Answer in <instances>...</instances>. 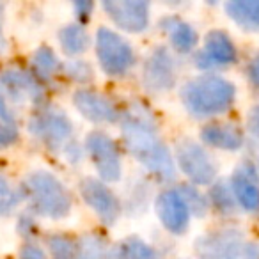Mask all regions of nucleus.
I'll list each match as a JSON object with an SVG mask.
<instances>
[{
    "mask_svg": "<svg viewBox=\"0 0 259 259\" xmlns=\"http://www.w3.org/2000/svg\"><path fill=\"white\" fill-rule=\"evenodd\" d=\"M122 142L128 149L156 180L172 181L176 176V163L169 148L158 137L155 117L141 103L130 105L121 114Z\"/></svg>",
    "mask_w": 259,
    "mask_h": 259,
    "instance_id": "obj_1",
    "label": "nucleus"
},
{
    "mask_svg": "<svg viewBox=\"0 0 259 259\" xmlns=\"http://www.w3.org/2000/svg\"><path fill=\"white\" fill-rule=\"evenodd\" d=\"M234 96V85L219 75L197 76L181 89V101L194 117H213L224 114L233 107Z\"/></svg>",
    "mask_w": 259,
    "mask_h": 259,
    "instance_id": "obj_2",
    "label": "nucleus"
},
{
    "mask_svg": "<svg viewBox=\"0 0 259 259\" xmlns=\"http://www.w3.org/2000/svg\"><path fill=\"white\" fill-rule=\"evenodd\" d=\"M27 192L37 213L50 219H62L71 209V197L64 185L50 172L37 170L27 180Z\"/></svg>",
    "mask_w": 259,
    "mask_h": 259,
    "instance_id": "obj_3",
    "label": "nucleus"
},
{
    "mask_svg": "<svg viewBox=\"0 0 259 259\" xmlns=\"http://www.w3.org/2000/svg\"><path fill=\"white\" fill-rule=\"evenodd\" d=\"M96 57L101 69L110 76L126 75L135 64L134 48L124 37L107 27H101L96 32Z\"/></svg>",
    "mask_w": 259,
    "mask_h": 259,
    "instance_id": "obj_4",
    "label": "nucleus"
},
{
    "mask_svg": "<svg viewBox=\"0 0 259 259\" xmlns=\"http://www.w3.org/2000/svg\"><path fill=\"white\" fill-rule=\"evenodd\" d=\"M176 163L180 170L195 185H209L217 176V167L202 146L194 141H180L176 146Z\"/></svg>",
    "mask_w": 259,
    "mask_h": 259,
    "instance_id": "obj_5",
    "label": "nucleus"
},
{
    "mask_svg": "<svg viewBox=\"0 0 259 259\" xmlns=\"http://www.w3.org/2000/svg\"><path fill=\"white\" fill-rule=\"evenodd\" d=\"M85 148L87 153L93 158L96 170L100 174L101 181L107 183H114L119 181L121 178V155H119V148L114 142V139L108 137L105 132H91L85 139Z\"/></svg>",
    "mask_w": 259,
    "mask_h": 259,
    "instance_id": "obj_6",
    "label": "nucleus"
},
{
    "mask_svg": "<svg viewBox=\"0 0 259 259\" xmlns=\"http://www.w3.org/2000/svg\"><path fill=\"white\" fill-rule=\"evenodd\" d=\"M101 8L124 32L137 34L149 25V4L144 0H105Z\"/></svg>",
    "mask_w": 259,
    "mask_h": 259,
    "instance_id": "obj_7",
    "label": "nucleus"
},
{
    "mask_svg": "<svg viewBox=\"0 0 259 259\" xmlns=\"http://www.w3.org/2000/svg\"><path fill=\"white\" fill-rule=\"evenodd\" d=\"M195 250L201 259H240L247 252V245L240 231L227 229L199 238Z\"/></svg>",
    "mask_w": 259,
    "mask_h": 259,
    "instance_id": "obj_8",
    "label": "nucleus"
},
{
    "mask_svg": "<svg viewBox=\"0 0 259 259\" xmlns=\"http://www.w3.org/2000/svg\"><path fill=\"white\" fill-rule=\"evenodd\" d=\"M80 194H82L85 204L94 209V213L100 217L105 226H112L117 220L119 213H121L119 199L101 180L83 178L80 181Z\"/></svg>",
    "mask_w": 259,
    "mask_h": 259,
    "instance_id": "obj_9",
    "label": "nucleus"
},
{
    "mask_svg": "<svg viewBox=\"0 0 259 259\" xmlns=\"http://www.w3.org/2000/svg\"><path fill=\"white\" fill-rule=\"evenodd\" d=\"M142 82L148 91L153 93H163L169 91L176 83V66L169 50L158 47L151 52L146 59L144 71H142Z\"/></svg>",
    "mask_w": 259,
    "mask_h": 259,
    "instance_id": "obj_10",
    "label": "nucleus"
},
{
    "mask_svg": "<svg viewBox=\"0 0 259 259\" xmlns=\"http://www.w3.org/2000/svg\"><path fill=\"white\" fill-rule=\"evenodd\" d=\"M234 61H236V47L224 30H211L206 34L204 47L195 57L197 68L204 71L227 66Z\"/></svg>",
    "mask_w": 259,
    "mask_h": 259,
    "instance_id": "obj_11",
    "label": "nucleus"
},
{
    "mask_svg": "<svg viewBox=\"0 0 259 259\" xmlns=\"http://www.w3.org/2000/svg\"><path fill=\"white\" fill-rule=\"evenodd\" d=\"M156 213H158V219L163 224V227L172 234H183L187 231L188 224H190L192 217L187 202L176 188L165 190L158 195Z\"/></svg>",
    "mask_w": 259,
    "mask_h": 259,
    "instance_id": "obj_12",
    "label": "nucleus"
},
{
    "mask_svg": "<svg viewBox=\"0 0 259 259\" xmlns=\"http://www.w3.org/2000/svg\"><path fill=\"white\" fill-rule=\"evenodd\" d=\"M76 110L93 122H115L121 119L117 107L107 96L89 89H78L73 94Z\"/></svg>",
    "mask_w": 259,
    "mask_h": 259,
    "instance_id": "obj_13",
    "label": "nucleus"
},
{
    "mask_svg": "<svg viewBox=\"0 0 259 259\" xmlns=\"http://www.w3.org/2000/svg\"><path fill=\"white\" fill-rule=\"evenodd\" d=\"M229 187L236 204L248 213L259 211V176L252 163H243L234 170Z\"/></svg>",
    "mask_w": 259,
    "mask_h": 259,
    "instance_id": "obj_14",
    "label": "nucleus"
},
{
    "mask_svg": "<svg viewBox=\"0 0 259 259\" xmlns=\"http://www.w3.org/2000/svg\"><path fill=\"white\" fill-rule=\"evenodd\" d=\"M71 130V121L61 112H45L30 121V132L50 146L64 144Z\"/></svg>",
    "mask_w": 259,
    "mask_h": 259,
    "instance_id": "obj_15",
    "label": "nucleus"
},
{
    "mask_svg": "<svg viewBox=\"0 0 259 259\" xmlns=\"http://www.w3.org/2000/svg\"><path fill=\"white\" fill-rule=\"evenodd\" d=\"M201 141L224 151H238L243 146L245 137L238 126L233 124H209L201 132Z\"/></svg>",
    "mask_w": 259,
    "mask_h": 259,
    "instance_id": "obj_16",
    "label": "nucleus"
},
{
    "mask_svg": "<svg viewBox=\"0 0 259 259\" xmlns=\"http://www.w3.org/2000/svg\"><path fill=\"white\" fill-rule=\"evenodd\" d=\"M160 27L167 32L172 47L180 54H190L197 45V32L195 29L178 16H165L160 20Z\"/></svg>",
    "mask_w": 259,
    "mask_h": 259,
    "instance_id": "obj_17",
    "label": "nucleus"
},
{
    "mask_svg": "<svg viewBox=\"0 0 259 259\" xmlns=\"http://www.w3.org/2000/svg\"><path fill=\"white\" fill-rule=\"evenodd\" d=\"M2 85L8 89V93L16 100H23V98H30V100L37 101L41 98V87L37 82L29 75V73L22 71V69H8L0 76Z\"/></svg>",
    "mask_w": 259,
    "mask_h": 259,
    "instance_id": "obj_18",
    "label": "nucleus"
},
{
    "mask_svg": "<svg viewBox=\"0 0 259 259\" xmlns=\"http://www.w3.org/2000/svg\"><path fill=\"white\" fill-rule=\"evenodd\" d=\"M226 13L243 30L259 32V0H229Z\"/></svg>",
    "mask_w": 259,
    "mask_h": 259,
    "instance_id": "obj_19",
    "label": "nucleus"
},
{
    "mask_svg": "<svg viewBox=\"0 0 259 259\" xmlns=\"http://www.w3.org/2000/svg\"><path fill=\"white\" fill-rule=\"evenodd\" d=\"M59 41H61V47L66 55H80L89 47V36H87L85 29L78 23L66 25L59 32Z\"/></svg>",
    "mask_w": 259,
    "mask_h": 259,
    "instance_id": "obj_20",
    "label": "nucleus"
},
{
    "mask_svg": "<svg viewBox=\"0 0 259 259\" xmlns=\"http://www.w3.org/2000/svg\"><path fill=\"white\" fill-rule=\"evenodd\" d=\"M115 259H158V252L137 236L126 238L114 252Z\"/></svg>",
    "mask_w": 259,
    "mask_h": 259,
    "instance_id": "obj_21",
    "label": "nucleus"
},
{
    "mask_svg": "<svg viewBox=\"0 0 259 259\" xmlns=\"http://www.w3.org/2000/svg\"><path fill=\"white\" fill-rule=\"evenodd\" d=\"M209 201L213 202L217 209L224 215H231L236 209V201H234V195L231 192V187L226 183H215L209 190Z\"/></svg>",
    "mask_w": 259,
    "mask_h": 259,
    "instance_id": "obj_22",
    "label": "nucleus"
},
{
    "mask_svg": "<svg viewBox=\"0 0 259 259\" xmlns=\"http://www.w3.org/2000/svg\"><path fill=\"white\" fill-rule=\"evenodd\" d=\"M105 255H107L105 241L96 234H89L76 241V259H105Z\"/></svg>",
    "mask_w": 259,
    "mask_h": 259,
    "instance_id": "obj_23",
    "label": "nucleus"
},
{
    "mask_svg": "<svg viewBox=\"0 0 259 259\" xmlns=\"http://www.w3.org/2000/svg\"><path fill=\"white\" fill-rule=\"evenodd\" d=\"M32 64H34L36 73L41 78H50L59 68L57 57H55V54L52 52V48H48V47L37 48V52L34 54Z\"/></svg>",
    "mask_w": 259,
    "mask_h": 259,
    "instance_id": "obj_24",
    "label": "nucleus"
},
{
    "mask_svg": "<svg viewBox=\"0 0 259 259\" xmlns=\"http://www.w3.org/2000/svg\"><path fill=\"white\" fill-rule=\"evenodd\" d=\"M176 190L180 192L181 197H183L185 202H187L188 209H190V215H197V217L206 215L208 201H206V197L197 190V188L192 187V185H183V187L176 188Z\"/></svg>",
    "mask_w": 259,
    "mask_h": 259,
    "instance_id": "obj_25",
    "label": "nucleus"
},
{
    "mask_svg": "<svg viewBox=\"0 0 259 259\" xmlns=\"http://www.w3.org/2000/svg\"><path fill=\"white\" fill-rule=\"evenodd\" d=\"M48 245L54 259H76V241H73L71 238L55 234L50 238Z\"/></svg>",
    "mask_w": 259,
    "mask_h": 259,
    "instance_id": "obj_26",
    "label": "nucleus"
},
{
    "mask_svg": "<svg viewBox=\"0 0 259 259\" xmlns=\"http://www.w3.org/2000/svg\"><path fill=\"white\" fill-rule=\"evenodd\" d=\"M64 69H66V75L78 83H87L93 80V68L85 61H80V59L69 61L64 66Z\"/></svg>",
    "mask_w": 259,
    "mask_h": 259,
    "instance_id": "obj_27",
    "label": "nucleus"
},
{
    "mask_svg": "<svg viewBox=\"0 0 259 259\" xmlns=\"http://www.w3.org/2000/svg\"><path fill=\"white\" fill-rule=\"evenodd\" d=\"M20 201L18 192H15L9 185V181L0 174V215L9 213Z\"/></svg>",
    "mask_w": 259,
    "mask_h": 259,
    "instance_id": "obj_28",
    "label": "nucleus"
},
{
    "mask_svg": "<svg viewBox=\"0 0 259 259\" xmlns=\"http://www.w3.org/2000/svg\"><path fill=\"white\" fill-rule=\"evenodd\" d=\"M18 139V130L16 126H9L0 121V148H8Z\"/></svg>",
    "mask_w": 259,
    "mask_h": 259,
    "instance_id": "obj_29",
    "label": "nucleus"
},
{
    "mask_svg": "<svg viewBox=\"0 0 259 259\" xmlns=\"http://www.w3.org/2000/svg\"><path fill=\"white\" fill-rule=\"evenodd\" d=\"M20 257L22 259H47V255L41 250V247H37V245H34V243H27V245H23L22 252H20Z\"/></svg>",
    "mask_w": 259,
    "mask_h": 259,
    "instance_id": "obj_30",
    "label": "nucleus"
},
{
    "mask_svg": "<svg viewBox=\"0 0 259 259\" xmlns=\"http://www.w3.org/2000/svg\"><path fill=\"white\" fill-rule=\"evenodd\" d=\"M93 8H94V4L93 2H89V0H80V2H75L76 16H78L80 20H83V22L89 18V15L93 13Z\"/></svg>",
    "mask_w": 259,
    "mask_h": 259,
    "instance_id": "obj_31",
    "label": "nucleus"
},
{
    "mask_svg": "<svg viewBox=\"0 0 259 259\" xmlns=\"http://www.w3.org/2000/svg\"><path fill=\"white\" fill-rule=\"evenodd\" d=\"M247 75H248V80L254 83L255 87H259V54L248 62L247 66Z\"/></svg>",
    "mask_w": 259,
    "mask_h": 259,
    "instance_id": "obj_32",
    "label": "nucleus"
},
{
    "mask_svg": "<svg viewBox=\"0 0 259 259\" xmlns=\"http://www.w3.org/2000/svg\"><path fill=\"white\" fill-rule=\"evenodd\" d=\"M247 128L250 134H254L255 137H259V105L254 107L248 114V122H247Z\"/></svg>",
    "mask_w": 259,
    "mask_h": 259,
    "instance_id": "obj_33",
    "label": "nucleus"
},
{
    "mask_svg": "<svg viewBox=\"0 0 259 259\" xmlns=\"http://www.w3.org/2000/svg\"><path fill=\"white\" fill-rule=\"evenodd\" d=\"M0 121L6 122V124H9V126H16L15 117H13L11 110H9L8 103H6V100L2 98V94H0Z\"/></svg>",
    "mask_w": 259,
    "mask_h": 259,
    "instance_id": "obj_34",
    "label": "nucleus"
},
{
    "mask_svg": "<svg viewBox=\"0 0 259 259\" xmlns=\"http://www.w3.org/2000/svg\"><path fill=\"white\" fill-rule=\"evenodd\" d=\"M4 50V39H2V34H0V52Z\"/></svg>",
    "mask_w": 259,
    "mask_h": 259,
    "instance_id": "obj_35",
    "label": "nucleus"
}]
</instances>
